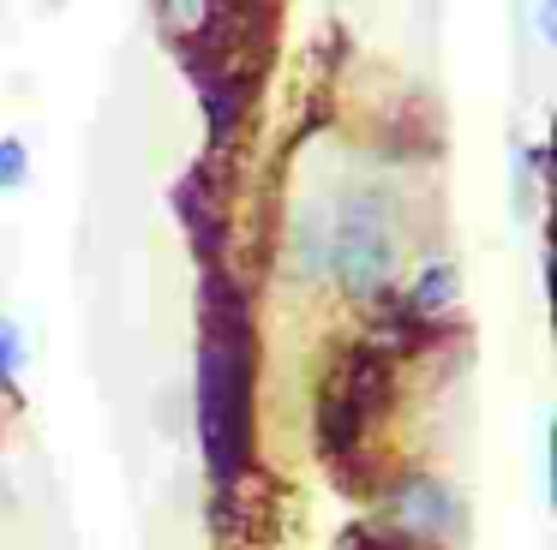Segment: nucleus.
<instances>
[{
  "instance_id": "nucleus-1",
  "label": "nucleus",
  "mask_w": 557,
  "mask_h": 550,
  "mask_svg": "<svg viewBox=\"0 0 557 550\" xmlns=\"http://www.w3.org/2000/svg\"><path fill=\"white\" fill-rule=\"evenodd\" d=\"M205 341H198V442H205L210 478L222 490L240 485L252 461V377H258V335L252 305L228 275H205Z\"/></svg>"
},
{
  "instance_id": "nucleus-2",
  "label": "nucleus",
  "mask_w": 557,
  "mask_h": 550,
  "mask_svg": "<svg viewBox=\"0 0 557 550\" xmlns=\"http://www.w3.org/2000/svg\"><path fill=\"white\" fill-rule=\"evenodd\" d=\"M401 270V227L384 186H348L330 210V275L348 299H389V282Z\"/></svg>"
},
{
  "instance_id": "nucleus-3",
  "label": "nucleus",
  "mask_w": 557,
  "mask_h": 550,
  "mask_svg": "<svg viewBox=\"0 0 557 550\" xmlns=\"http://www.w3.org/2000/svg\"><path fill=\"white\" fill-rule=\"evenodd\" d=\"M384 401H389V359L372 341L348 347L342 365L330 371L324 395H318V454L348 466L366 449V430L377 425Z\"/></svg>"
},
{
  "instance_id": "nucleus-4",
  "label": "nucleus",
  "mask_w": 557,
  "mask_h": 550,
  "mask_svg": "<svg viewBox=\"0 0 557 550\" xmlns=\"http://www.w3.org/2000/svg\"><path fill=\"white\" fill-rule=\"evenodd\" d=\"M468 509H461L456 485L437 473H401L396 485L384 490V526L396 538H413V545H444V538L461 533Z\"/></svg>"
},
{
  "instance_id": "nucleus-5",
  "label": "nucleus",
  "mask_w": 557,
  "mask_h": 550,
  "mask_svg": "<svg viewBox=\"0 0 557 550\" xmlns=\"http://www.w3.org/2000/svg\"><path fill=\"white\" fill-rule=\"evenodd\" d=\"M174 215L193 234V251L205 258V270H216L222 258V198L210 191V167H193V174L174 186Z\"/></svg>"
},
{
  "instance_id": "nucleus-6",
  "label": "nucleus",
  "mask_w": 557,
  "mask_h": 550,
  "mask_svg": "<svg viewBox=\"0 0 557 550\" xmlns=\"http://www.w3.org/2000/svg\"><path fill=\"white\" fill-rule=\"evenodd\" d=\"M288 258H294V275H300V282L330 275V210L300 203V215H294V234H288Z\"/></svg>"
},
{
  "instance_id": "nucleus-7",
  "label": "nucleus",
  "mask_w": 557,
  "mask_h": 550,
  "mask_svg": "<svg viewBox=\"0 0 557 550\" xmlns=\"http://www.w3.org/2000/svg\"><path fill=\"white\" fill-rule=\"evenodd\" d=\"M456 293H461V270H456L449 258H432L420 275H413L408 293H401V305H408L413 317H432V323H437L449 305H456Z\"/></svg>"
},
{
  "instance_id": "nucleus-8",
  "label": "nucleus",
  "mask_w": 557,
  "mask_h": 550,
  "mask_svg": "<svg viewBox=\"0 0 557 550\" xmlns=\"http://www.w3.org/2000/svg\"><path fill=\"white\" fill-rule=\"evenodd\" d=\"M18 365H25V329L13 317H0V389H13Z\"/></svg>"
},
{
  "instance_id": "nucleus-9",
  "label": "nucleus",
  "mask_w": 557,
  "mask_h": 550,
  "mask_svg": "<svg viewBox=\"0 0 557 550\" xmlns=\"http://www.w3.org/2000/svg\"><path fill=\"white\" fill-rule=\"evenodd\" d=\"M30 179V155L18 138H0V191H18Z\"/></svg>"
},
{
  "instance_id": "nucleus-10",
  "label": "nucleus",
  "mask_w": 557,
  "mask_h": 550,
  "mask_svg": "<svg viewBox=\"0 0 557 550\" xmlns=\"http://www.w3.org/2000/svg\"><path fill=\"white\" fill-rule=\"evenodd\" d=\"M533 30H540V42L557 36V0H533Z\"/></svg>"
},
{
  "instance_id": "nucleus-11",
  "label": "nucleus",
  "mask_w": 557,
  "mask_h": 550,
  "mask_svg": "<svg viewBox=\"0 0 557 550\" xmlns=\"http://www.w3.org/2000/svg\"><path fill=\"white\" fill-rule=\"evenodd\" d=\"M216 7H270V0H216Z\"/></svg>"
},
{
  "instance_id": "nucleus-12",
  "label": "nucleus",
  "mask_w": 557,
  "mask_h": 550,
  "mask_svg": "<svg viewBox=\"0 0 557 550\" xmlns=\"http://www.w3.org/2000/svg\"><path fill=\"white\" fill-rule=\"evenodd\" d=\"M54 7H61V0H54Z\"/></svg>"
}]
</instances>
